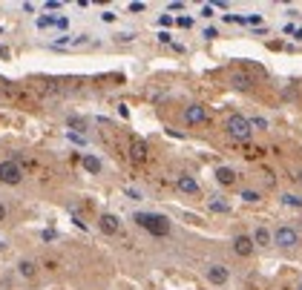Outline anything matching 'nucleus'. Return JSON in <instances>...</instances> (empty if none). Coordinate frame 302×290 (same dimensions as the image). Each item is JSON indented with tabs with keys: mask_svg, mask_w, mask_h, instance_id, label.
Here are the masks:
<instances>
[{
	"mask_svg": "<svg viewBox=\"0 0 302 290\" xmlns=\"http://www.w3.org/2000/svg\"><path fill=\"white\" fill-rule=\"evenodd\" d=\"M46 9L52 12V9H61V3H58V0H46Z\"/></svg>",
	"mask_w": 302,
	"mask_h": 290,
	"instance_id": "29",
	"label": "nucleus"
},
{
	"mask_svg": "<svg viewBox=\"0 0 302 290\" xmlns=\"http://www.w3.org/2000/svg\"><path fill=\"white\" fill-rule=\"evenodd\" d=\"M282 204H288V207H302V198H299V195H293V193H285Z\"/></svg>",
	"mask_w": 302,
	"mask_h": 290,
	"instance_id": "16",
	"label": "nucleus"
},
{
	"mask_svg": "<svg viewBox=\"0 0 302 290\" xmlns=\"http://www.w3.org/2000/svg\"><path fill=\"white\" fill-rule=\"evenodd\" d=\"M176 187H178V193H184V195H196V193H199V181H196L193 176H178Z\"/></svg>",
	"mask_w": 302,
	"mask_h": 290,
	"instance_id": "9",
	"label": "nucleus"
},
{
	"mask_svg": "<svg viewBox=\"0 0 302 290\" xmlns=\"http://www.w3.org/2000/svg\"><path fill=\"white\" fill-rule=\"evenodd\" d=\"M250 132L253 130H250V123L245 115H231V118H228V135H231L233 141H248Z\"/></svg>",
	"mask_w": 302,
	"mask_h": 290,
	"instance_id": "3",
	"label": "nucleus"
},
{
	"mask_svg": "<svg viewBox=\"0 0 302 290\" xmlns=\"http://www.w3.org/2000/svg\"><path fill=\"white\" fill-rule=\"evenodd\" d=\"M205 37H207V40H213V37H219V32H216V26L205 29Z\"/></svg>",
	"mask_w": 302,
	"mask_h": 290,
	"instance_id": "26",
	"label": "nucleus"
},
{
	"mask_svg": "<svg viewBox=\"0 0 302 290\" xmlns=\"http://www.w3.org/2000/svg\"><path fill=\"white\" fill-rule=\"evenodd\" d=\"M55 26H58V29H66V26H69V20H66V18H55Z\"/></svg>",
	"mask_w": 302,
	"mask_h": 290,
	"instance_id": "27",
	"label": "nucleus"
},
{
	"mask_svg": "<svg viewBox=\"0 0 302 290\" xmlns=\"http://www.w3.org/2000/svg\"><path fill=\"white\" fill-rule=\"evenodd\" d=\"M176 23H178L181 29H190V26H193V18H187V15H181V18H178Z\"/></svg>",
	"mask_w": 302,
	"mask_h": 290,
	"instance_id": "22",
	"label": "nucleus"
},
{
	"mask_svg": "<svg viewBox=\"0 0 302 290\" xmlns=\"http://www.w3.org/2000/svg\"><path fill=\"white\" fill-rule=\"evenodd\" d=\"M130 152H133V161H144L147 158V144H144L138 135H133V138H130Z\"/></svg>",
	"mask_w": 302,
	"mask_h": 290,
	"instance_id": "10",
	"label": "nucleus"
},
{
	"mask_svg": "<svg viewBox=\"0 0 302 290\" xmlns=\"http://www.w3.org/2000/svg\"><path fill=\"white\" fill-rule=\"evenodd\" d=\"M296 290H302V281H299V287H296Z\"/></svg>",
	"mask_w": 302,
	"mask_h": 290,
	"instance_id": "35",
	"label": "nucleus"
},
{
	"mask_svg": "<svg viewBox=\"0 0 302 290\" xmlns=\"http://www.w3.org/2000/svg\"><path fill=\"white\" fill-rule=\"evenodd\" d=\"M285 32H288V35H293L296 40H302V29H296V26H285Z\"/></svg>",
	"mask_w": 302,
	"mask_h": 290,
	"instance_id": "24",
	"label": "nucleus"
},
{
	"mask_svg": "<svg viewBox=\"0 0 302 290\" xmlns=\"http://www.w3.org/2000/svg\"><path fill=\"white\" fill-rule=\"evenodd\" d=\"M245 23H248V26H262V18H259V15H248Z\"/></svg>",
	"mask_w": 302,
	"mask_h": 290,
	"instance_id": "21",
	"label": "nucleus"
},
{
	"mask_svg": "<svg viewBox=\"0 0 302 290\" xmlns=\"http://www.w3.org/2000/svg\"><path fill=\"white\" fill-rule=\"evenodd\" d=\"M210 210L213 213H228V204L224 201H210Z\"/></svg>",
	"mask_w": 302,
	"mask_h": 290,
	"instance_id": "20",
	"label": "nucleus"
},
{
	"mask_svg": "<svg viewBox=\"0 0 302 290\" xmlns=\"http://www.w3.org/2000/svg\"><path fill=\"white\" fill-rule=\"evenodd\" d=\"M173 23H176V20L170 18V15H161V18H159V26H164V29H170Z\"/></svg>",
	"mask_w": 302,
	"mask_h": 290,
	"instance_id": "23",
	"label": "nucleus"
},
{
	"mask_svg": "<svg viewBox=\"0 0 302 290\" xmlns=\"http://www.w3.org/2000/svg\"><path fill=\"white\" fill-rule=\"evenodd\" d=\"M228 279H231L228 267H222V264H210L207 267V281L210 284H228Z\"/></svg>",
	"mask_w": 302,
	"mask_h": 290,
	"instance_id": "8",
	"label": "nucleus"
},
{
	"mask_svg": "<svg viewBox=\"0 0 302 290\" xmlns=\"http://www.w3.org/2000/svg\"><path fill=\"white\" fill-rule=\"evenodd\" d=\"M3 219H6V204L0 201V221H3Z\"/></svg>",
	"mask_w": 302,
	"mask_h": 290,
	"instance_id": "33",
	"label": "nucleus"
},
{
	"mask_svg": "<svg viewBox=\"0 0 302 290\" xmlns=\"http://www.w3.org/2000/svg\"><path fill=\"white\" fill-rule=\"evenodd\" d=\"M253 244H259V247H268V244H274V233H271V230L268 227H256L253 230Z\"/></svg>",
	"mask_w": 302,
	"mask_h": 290,
	"instance_id": "11",
	"label": "nucleus"
},
{
	"mask_svg": "<svg viewBox=\"0 0 302 290\" xmlns=\"http://www.w3.org/2000/svg\"><path fill=\"white\" fill-rule=\"evenodd\" d=\"M0 58H9V49H6V46H0Z\"/></svg>",
	"mask_w": 302,
	"mask_h": 290,
	"instance_id": "34",
	"label": "nucleus"
},
{
	"mask_svg": "<svg viewBox=\"0 0 302 290\" xmlns=\"http://www.w3.org/2000/svg\"><path fill=\"white\" fill-rule=\"evenodd\" d=\"M135 224L144 227L147 233H153V236H159V238L170 233V221L164 219V216H159V213H135Z\"/></svg>",
	"mask_w": 302,
	"mask_h": 290,
	"instance_id": "1",
	"label": "nucleus"
},
{
	"mask_svg": "<svg viewBox=\"0 0 302 290\" xmlns=\"http://www.w3.org/2000/svg\"><path fill=\"white\" fill-rule=\"evenodd\" d=\"M184 121L190 123V127H193V123H205L207 121V109L202 104H190L184 109Z\"/></svg>",
	"mask_w": 302,
	"mask_h": 290,
	"instance_id": "7",
	"label": "nucleus"
},
{
	"mask_svg": "<svg viewBox=\"0 0 302 290\" xmlns=\"http://www.w3.org/2000/svg\"><path fill=\"white\" fill-rule=\"evenodd\" d=\"M253 238L250 236H236L233 238V253L236 256H242V259H248V256H253Z\"/></svg>",
	"mask_w": 302,
	"mask_h": 290,
	"instance_id": "6",
	"label": "nucleus"
},
{
	"mask_svg": "<svg viewBox=\"0 0 302 290\" xmlns=\"http://www.w3.org/2000/svg\"><path fill=\"white\" fill-rule=\"evenodd\" d=\"M216 181H219L222 187H231L233 181H236V173H233L231 167H219L216 170Z\"/></svg>",
	"mask_w": 302,
	"mask_h": 290,
	"instance_id": "12",
	"label": "nucleus"
},
{
	"mask_svg": "<svg viewBox=\"0 0 302 290\" xmlns=\"http://www.w3.org/2000/svg\"><path fill=\"white\" fill-rule=\"evenodd\" d=\"M130 12H144V3H130Z\"/></svg>",
	"mask_w": 302,
	"mask_h": 290,
	"instance_id": "30",
	"label": "nucleus"
},
{
	"mask_svg": "<svg viewBox=\"0 0 302 290\" xmlns=\"http://www.w3.org/2000/svg\"><path fill=\"white\" fill-rule=\"evenodd\" d=\"M18 273L23 276V279H35V276H37V264L32 262V259H23V262L18 264Z\"/></svg>",
	"mask_w": 302,
	"mask_h": 290,
	"instance_id": "13",
	"label": "nucleus"
},
{
	"mask_svg": "<svg viewBox=\"0 0 302 290\" xmlns=\"http://www.w3.org/2000/svg\"><path fill=\"white\" fill-rule=\"evenodd\" d=\"M55 238V230H44V241H52Z\"/></svg>",
	"mask_w": 302,
	"mask_h": 290,
	"instance_id": "32",
	"label": "nucleus"
},
{
	"mask_svg": "<svg viewBox=\"0 0 302 290\" xmlns=\"http://www.w3.org/2000/svg\"><path fill=\"white\" fill-rule=\"evenodd\" d=\"M242 198H245L248 204H256V201H259V193H253V190H245V193H242Z\"/></svg>",
	"mask_w": 302,
	"mask_h": 290,
	"instance_id": "19",
	"label": "nucleus"
},
{
	"mask_svg": "<svg viewBox=\"0 0 302 290\" xmlns=\"http://www.w3.org/2000/svg\"><path fill=\"white\" fill-rule=\"evenodd\" d=\"M233 87H236V89H248L250 87V78H248V75H242V72H233Z\"/></svg>",
	"mask_w": 302,
	"mask_h": 290,
	"instance_id": "15",
	"label": "nucleus"
},
{
	"mask_svg": "<svg viewBox=\"0 0 302 290\" xmlns=\"http://www.w3.org/2000/svg\"><path fill=\"white\" fill-rule=\"evenodd\" d=\"M49 26H55V18L52 15H41L37 18V29H49Z\"/></svg>",
	"mask_w": 302,
	"mask_h": 290,
	"instance_id": "18",
	"label": "nucleus"
},
{
	"mask_svg": "<svg viewBox=\"0 0 302 290\" xmlns=\"http://www.w3.org/2000/svg\"><path fill=\"white\" fill-rule=\"evenodd\" d=\"M248 123H250V130H259V132L268 130V121H265V118H248Z\"/></svg>",
	"mask_w": 302,
	"mask_h": 290,
	"instance_id": "17",
	"label": "nucleus"
},
{
	"mask_svg": "<svg viewBox=\"0 0 302 290\" xmlns=\"http://www.w3.org/2000/svg\"><path fill=\"white\" fill-rule=\"evenodd\" d=\"M66 138H69V141H75V144H84V138H81V135H75V132H69Z\"/></svg>",
	"mask_w": 302,
	"mask_h": 290,
	"instance_id": "31",
	"label": "nucleus"
},
{
	"mask_svg": "<svg viewBox=\"0 0 302 290\" xmlns=\"http://www.w3.org/2000/svg\"><path fill=\"white\" fill-rule=\"evenodd\" d=\"M101 20H104V23H112V20H116V15H112V12H104V15H101Z\"/></svg>",
	"mask_w": 302,
	"mask_h": 290,
	"instance_id": "28",
	"label": "nucleus"
},
{
	"mask_svg": "<svg viewBox=\"0 0 302 290\" xmlns=\"http://www.w3.org/2000/svg\"><path fill=\"white\" fill-rule=\"evenodd\" d=\"M98 227H101V233H107V236H116L118 230H121V221H118V216H112V213H101Z\"/></svg>",
	"mask_w": 302,
	"mask_h": 290,
	"instance_id": "5",
	"label": "nucleus"
},
{
	"mask_svg": "<svg viewBox=\"0 0 302 290\" xmlns=\"http://www.w3.org/2000/svg\"><path fill=\"white\" fill-rule=\"evenodd\" d=\"M20 181H23V170H20L18 161H15V158L0 161V184L15 187V184H20Z\"/></svg>",
	"mask_w": 302,
	"mask_h": 290,
	"instance_id": "2",
	"label": "nucleus"
},
{
	"mask_svg": "<svg viewBox=\"0 0 302 290\" xmlns=\"http://www.w3.org/2000/svg\"><path fill=\"white\" fill-rule=\"evenodd\" d=\"M224 20H228V23H245L242 15H224Z\"/></svg>",
	"mask_w": 302,
	"mask_h": 290,
	"instance_id": "25",
	"label": "nucleus"
},
{
	"mask_svg": "<svg viewBox=\"0 0 302 290\" xmlns=\"http://www.w3.org/2000/svg\"><path fill=\"white\" fill-rule=\"evenodd\" d=\"M84 170L95 176V173H101V161H98L95 155H84Z\"/></svg>",
	"mask_w": 302,
	"mask_h": 290,
	"instance_id": "14",
	"label": "nucleus"
},
{
	"mask_svg": "<svg viewBox=\"0 0 302 290\" xmlns=\"http://www.w3.org/2000/svg\"><path fill=\"white\" fill-rule=\"evenodd\" d=\"M274 244L285 247V250H291V247L299 244V233H296L293 227H279V230L274 233Z\"/></svg>",
	"mask_w": 302,
	"mask_h": 290,
	"instance_id": "4",
	"label": "nucleus"
}]
</instances>
